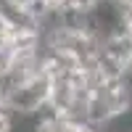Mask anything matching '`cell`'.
<instances>
[{
    "label": "cell",
    "mask_w": 132,
    "mask_h": 132,
    "mask_svg": "<svg viewBox=\"0 0 132 132\" xmlns=\"http://www.w3.org/2000/svg\"><path fill=\"white\" fill-rule=\"evenodd\" d=\"M50 87H53V79L45 69L37 71L24 85H16L5 98L11 114H35V111H40L50 98Z\"/></svg>",
    "instance_id": "1"
},
{
    "label": "cell",
    "mask_w": 132,
    "mask_h": 132,
    "mask_svg": "<svg viewBox=\"0 0 132 132\" xmlns=\"http://www.w3.org/2000/svg\"><path fill=\"white\" fill-rule=\"evenodd\" d=\"M95 3H98V0H61V5H71V8H82V11H90Z\"/></svg>",
    "instance_id": "2"
}]
</instances>
